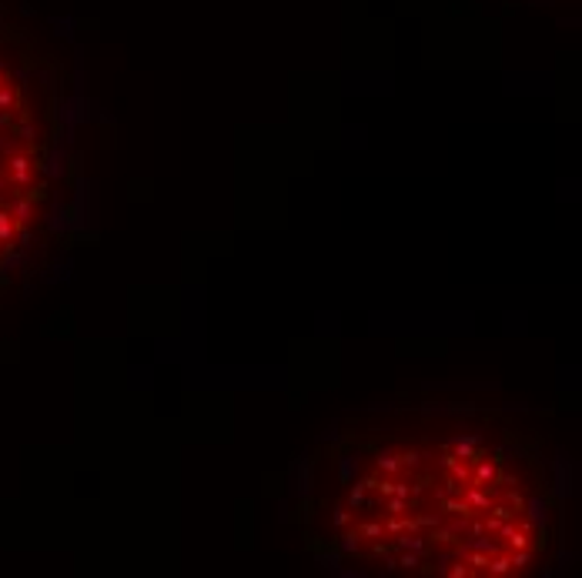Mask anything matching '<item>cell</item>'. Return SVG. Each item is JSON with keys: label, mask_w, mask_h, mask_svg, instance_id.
Listing matches in <instances>:
<instances>
[{"label": "cell", "mask_w": 582, "mask_h": 578, "mask_svg": "<svg viewBox=\"0 0 582 578\" xmlns=\"http://www.w3.org/2000/svg\"><path fill=\"white\" fill-rule=\"evenodd\" d=\"M552 458L516 415L395 405L348 418L311 451L302 541L322 565L391 578H532L562 545Z\"/></svg>", "instance_id": "1"}, {"label": "cell", "mask_w": 582, "mask_h": 578, "mask_svg": "<svg viewBox=\"0 0 582 578\" xmlns=\"http://www.w3.org/2000/svg\"><path fill=\"white\" fill-rule=\"evenodd\" d=\"M64 70L34 23L0 0V288L54 221L64 171Z\"/></svg>", "instance_id": "2"}]
</instances>
